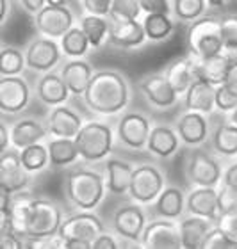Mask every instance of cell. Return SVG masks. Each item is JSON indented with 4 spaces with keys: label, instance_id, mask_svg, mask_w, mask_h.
Returning a JSON list of instances; mask_svg holds the SVG:
<instances>
[{
    "label": "cell",
    "instance_id": "ab89813d",
    "mask_svg": "<svg viewBox=\"0 0 237 249\" xmlns=\"http://www.w3.org/2000/svg\"><path fill=\"white\" fill-rule=\"evenodd\" d=\"M207 0H175L173 2V13L177 18L184 21L198 20L205 11Z\"/></svg>",
    "mask_w": 237,
    "mask_h": 249
},
{
    "label": "cell",
    "instance_id": "6da1fadb",
    "mask_svg": "<svg viewBox=\"0 0 237 249\" xmlns=\"http://www.w3.org/2000/svg\"><path fill=\"white\" fill-rule=\"evenodd\" d=\"M86 105L98 114H116L129 102V86L116 71H97L82 94Z\"/></svg>",
    "mask_w": 237,
    "mask_h": 249
},
{
    "label": "cell",
    "instance_id": "ba28073f",
    "mask_svg": "<svg viewBox=\"0 0 237 249\" xmlns=\"http://www.w3.org/2000/svg\"><path fill=\"white\" fill-rule=\"evenodd\" d=\"M143 248L148 249H178L182 248L180 228L171 221H154L144 226L141 237Z\"/></svg>",
    "mask_w": 237,
    "mask_h": 249
},
{
    "label": "cell",
    "instance_id": "603a6c76",
    "mask_svg": "<svg viewBox=\"0 0 237 249\" xmlns=\"http://www.w3.org/2000/svg\"><path fill=\"white\" fill-rule=\"evenodd\" d=\"M166 77H168V80L171 82V86L175 88L177 93L182 94V93H186L191 84L200 77V64H196V62L189 57L178 59V61L173 62V64L168 68Z\"/></svg>",
    "mask_w": 237,
    "mask_h": 249
},
{
    "label": "cell",
    "instance_id": "ee69618b",
    "mask_svg": "<svg viewBox=\"0 0 237 249\" xmlns=\"http://www.w3.org/2000/svg\"><path fill=\"white\" fill-rule=\"evenodd\" d=\"M217 228L227 231L234 240H237V210H228V212H219L217 217Z\"/></svg>",
    "mask_w": 237,
    "mask_h": 249
},
{
    "label": "cell",
    "instance_id": "836d02e7",
    "mask_svg": "<svg viewBox=\"0 0 237 249\" xmlns=\"http://www.w3.org/2000/svg\"><path fill=\"white\" fill-rule=\"evenodd\" d=\"M212 144L217 153L227 157L237 155V124H221L217 126L212 137Z\"/></svg>",
    "mask_w": 237,
    "mask_h": 249
},
{
    "label": "cell",
    "instance_id": "4fadbf2b",
    "mask_svg": "<svg viewBox=\"0 0 237 249\" xmlns=\"http://www.w3.org/2000/svg\"><path fill=\"white\" fill-rule=\"evenodd\" d=\"M27 169L16 151L5 150L0 157V189L7 192H20L29 182Z\"/></svg>",
    "mask_w": 237,
    "mask_h": 249
},
{
    "label": "cell",
    "instance_id": "5bb4252c",
    "mask_svg": "<svg viewBox=\"0 0 237 249\" xmlns=\"http://www.w3.org/2000/svg\"><path fill=\"white\" fill-rule=\"evenodd\" d=\"M61 50L62 48L56 41H52V37L45 36L41 39H34L25 52L27 66L36 71H48L59 62Z\"/></svg>",
    "mask_w": 237,
    "mask_h": 249
},
{
    "label": "cell",
    "instance_id": "7c38bea8",
    "mask_svg": "<svg viewBox=\"0 0 237 249\" xmlns=\"http://www.w3.org/2000/svg\"><path fill=\"white\" fill-rule=\"evenodd\" d=\"M152 132L150 121L143 114L138 112H129L125 114L118 124V137L125 146L141 150L148 144V137Z\"/></svg>",
    "mask_w": 237,
    "mask_h": 249
},
{
    "label": "cell",
    "instance_id": "7dc6e473",
    "mask_svg": "<svg viewBox=\"0 0 237 249\" xmlns=\"http://www.w3.org/2000/svg\"><path fill=\"white\" fill-rule=\"evenodd\" d=\"M141 7L146 13H164V15H170V2L168 0H139Z\"/></svg>",
    "mask_w": 237,
    "mask_h": 249
},
{
    "label": "cell",
    "instance_id": "6f0895ef",
    "mask_svg": "<svg viewBox=\"0 0 237 249\" xmlns=\"http://www.w3.org/2000/svg\"><path fill=\"white\" fill-rule=\"evenodd\" d=\"M47 4H50V5H64V4H66V0H47Z\"/></svg>",
    "mask_w": 237,
    "mask_h": 249
},
{
    "label": "cell",
    "instance_id": "d6a6232c",
    "mask_svg": "<svg viewBox=\"0 0 237 249\" xmlns=\"http://www.w3.org/2000/svg\"><path fill=\"white\" fill-rule=\"evenodd\" d=\"M143 27L146 37L154 41L166 39L173 32V21L170 20V15H164V13H146Z\"/></svg>",
    "mask_w": 237,
    "mask_h": 249
},
{
    "label": "cell",
    "instance_id": "d4e9b609",
    "mask_svg": "<svg viewBox=\"0 0 237 249\" xmlns=\"http://www.w3.org/2000/svg\"><path fill=\"white\" fill-rule=\"evenodd\" d=\"M68 94H70V89L66 82L62 80V77L54 73H47L38 84V96L47 105H54V107L62 105L68 100Z\"/></svg>",
    "mask_w": 237,
    "mask_h": 249
},
{
    "label": "cell",
    "instance_id": "ac0fdd59",
    "mask_svg": "<svg viewBox=\"0 0 237 249\" xmlns=\"http://www.w3.org/2000/svg\"><path fill=\"white\" fill-rule=\"evenodd\" d=\"M178 228H180L182 248L184 249H203L207 235H209V231H211L214 226L211 224V219L191 213L187 219L180 221Z\"/></svg>",
    "mask_w": 237,
    "mask_h": 249
},
{
    "label": "cell",
    "instance_id": "680465c9",
    "mask_svg": "<svg viewBox=\"0 0 237 249\" xmlns=\"http://www.w3.org/2000/svg\"><path fill=\"white\" fill-rule=\"evenodd\" d=\"M5 13H7V0H2V21L5 18Z\"/></svg>",
    "mask_w": 237,
    "mask_h": 249
},
{
    "label": "cell",
    "instance_id": "f1b7e54d",
    "mask_svg": "<svg viewBox=\"0 0 237 249\" xmlns=\"http://www.w3.org/2000/svg\"><path fill=\"white\" fill-rule=\"evenodd\" d=\"M45 135H47V130L43 128L38 121H32V120L18 121V123L13 126V130H11V141H13V144H15L16 148H20V150L40 142Z\"/></svg>",
    "mask_w": 237,
    "mask_h": 249
},
{
    "label": "cell",
    "instance_id": "bcb514c9",
    "mask_svg": "<svg viewBox=\"0 0 237 249\" xmlns=\"http://www.w3.org/2000/svg\"><path fill=\"white\" fill-rule=\"evenodd\" d=\"M82 2L89 15H98V16L109 15L111 5H113V0H82Z\"/></svg>",
    "mask_w": 237,
    "mask_h": 249
},
{
    "label": "cell",
    "instance_id": "7402d4cb",
    "mask_svg": "<svg viewBox=\"0 0 237 249\" xmlns=\"http://www.w3.org/2000/svg\"><path fill=\"white\" fill-rule=\"evenodd\" d=\"M207 120L203 112H198V110H189L187 114H184L177 124V134L186 144L195 146L203 142L207 137Z\"/></svg>",
    "mask_w": 237,
    "mask_h": 249
},
{
    "label": "cell",
    "instance_id": "7a4b0ae2",
    "mask_svg": "<svg viewBox=\"0 0 237 249\" xmlns=\"http://www.w3.org/2000/svg\"><path fill=\"white\" fill-rule=\"evenodd\" d=\"M66 196L79 210H93L103 197V178L91 169H75L66 177Z\"/></svg>",
    "mask_w": 237,
    "mask_h": 249
},
{
    "label": "cell",
    "instance_id": "74e56055",
    "mask_svg": "<svg viewBox=\"0 0 237 249\" xmlns=\"http://www.w3.org/2000/svg\"><path fill=\"white\" fill-rule=\"evenodd\" d=\"M141 11L143 7L139 0H113L109 16L113 18V21H129L138 20Z\"/></svg>",
    "mask_w": 237,
    "mask_h": 249
},
{
    "label": "cell",
    "instance_id": "cb8c5ba5",
    "mask_svg": "<svg viewBox=\"0 0 237 249\" xmlns=\"http://www.w3.org/2000/svg\"><path fill=\"white\" fill-rule=\"evenodd\" d=\"M61 77H62V80L66 82L70 93L80 96V94L86 93L93 73H91V66H89L88 62L79 61L77 59V61H70L62 66Z\"/></svg>",
    "mask_w": 237,
    "mask_h": 249
},
{
    "label": "cell",
    "instance_id": "b9f144b4",
    "mask_svg": "<svg viewBox=\"0 0 237 249\" xmlns=\"http://www.w3.org/2000/svg\"><path fill=\"white\" fill-rule=\"evenodd\" d=\"M221 32L223 41L227 50H237V15H227L221 20Z\"/></svg>",
    "mask_w": 237,
    "mask_h": 249
},
{
    "label": "cell",
    "instance_id": "c3c4849f",
    "mask_svg": "<svg viewBox=\"0 0 237 249\" xmlns=\"http://www.w3.org/2000/svg\"><path fill=\"white\" fill-rule=\"evenodd\" d=\"M0 248L2 249H20L23 248L21 237L16 231H0Z\"/></svg>",
    "mask_w": 237,
    "mask_h": 249
},
{
    "label": "cell",
    "instance_id": "f35d334b",
    "mask_svg": "<svg viewBox=\"0 0 237 249\" xmlns=\"http://www.w3.org/2000/svg\"><path fill=\"white\" fill-rule=\"evenodd\" d=\"M25 57L20 50L16 48H4L2 55H0V71L2 77H9V75H18L23 70L25 64Z\"/></svg>",
    "mask_w": 237,
    "mask_h": 249
},
{
    "label": "cell",
    "instance_id": "1f68e13d",
    "mask_svg": "<svg viewBox=\"0 0 237 249\" xmlns=\"http://www.w3.org/2000/svg\"><path fill=\"white\" fill-rule=\"evenodd\" d=\"M155 210L160 217L166 219H177L180 217V213L184 212V194L180 189L177 187H170L160 192V196L157 197V205Z\"/></svg>",
    "mask_w": 237,
    "mask_h": 249
},
{
    "label": "cell",
    "instance_id": "91938a15",
    "mask_svg": "<svg viewBox=\"0 0 237 249\" xmlns=\"http://www.w3.org/2000/svg\"><path fill=\"white\" fill-rule=\"evenodd\" d=\"M230 120H232V123H236V124H237V107L232 110V114H230Z\"/></svg>",
    "mask_w": 237,
    "mask_h": 249
},
{
    "label": "cell",
    "instance_id": "2e32d148",
    "mask_svg": "<svg viewBox=\"0 0 237 249\" xmlns=\"http://www.w3.org/2000/svg\"><path fill=\"white\" fill-rule=\"evenodd\" d=\"M139 88L143 94L155 105V107H171L177 102V91L168 80V77L162 75H152V77L143 78L139 82Z\"/></svg>",
    "mask_w": 237,
    "mask_h": 249
},
{
    "label": "cell",
    "instance_id": "db71d44e",
    "mask_svg": "<svg viewBox=\"0 0 237 249\" xmlns=\"http://www.w3.org/2000/svg\"><path fill=\"white\" fill-rule=\"evenodd\" d=\"M21 5L25 7L29 13H38V11H41L43 7H45V4H47V0H20Z\"/></svg>",
    "mask_w": 237,
    "mask_h": 249
},
{
    "label": "cell",
    "instance_id": "3957f363",
    "mask_svg": "<svg viewBox=\"0 0 237 249\" xmlns=\"http://www.w3.org/2000/svg\"><path fill=\"white\" fill-rule=\"evenodd\" d=\"M189 47L200 59L214 57L223 52L221 21L216 18H200L189 29Z\"/></svg>",
    "mask_w": 237,
    "mask_h": 249
},
{
    "label": "cell",
    "instance_id": "484cf974",
    "mask_svg": "<svg viewBox=\"0 0 237 249\" xmlns=\"http://www.w3.org/2000/svg\"><path fill=\"white\" fill-rule=\"evenodd\" d=\"M178 135L168 126H154L150 132L148 137V151L154 153L155 157L160 159H168L170 155H173L178 148Z\"/></svg>",
    "mask_w": 237,
    "mask_h": 249
},
{
    "label": "cell",
    "instance_id": "7bdbcfd3",
    "mask_svg": "<svg viewBox=\"0 0 237 249\" xmlns=\"http://www.w3.org/2000/svg\"><path fill=\"white\" fill-rule=\"evenodd\" d=\"M216 107L219 110H234L237 107V93L227 84L216 86Z\"/></svg>",
    "mask_w": 237,
    "mask_h": 249
},
{
    "label": "cell",
    "instance_id": "277c9868",
    "mask_svg": "<svg viewBox=\"0 0 237 249\" xmlns=\"http://www.w3.org/2000/svg\"><path fill=\"white\" fill-rule=\"evenodd\" d=\"M75 142L82 159H86L88 162L102 160L113 148V132L105 123L89 121L82 124L80 132L75 137Z\"/></svg>",
    "mask_w": 237,
    "mask_h": 249
},
{
    "label": "cell",
    "instance_id": "f5cc1de1",
    "mask_svg": "<svg viewBox=\"0 0 237 249\" xmlns=\"http://www.w3.org/2000/svg\"><path fill=\"white\" fill-rule=\"evenodd\" d=\"M223 84H227L228 88H232L237 93V59L236 57H234L232 64H230V70H228L227 78H225V82Z\"/></svg>",
    "mask_w": 237,
    "mask_h": 249
},
{
    "label": "cell",
    "instance_id": "4316f807",
    "mask_svg": "<svg viewBox=\"0 0 237 249\" xmlns=\"http://www.w3.org/2000/svg\"><path fill=\"white\" fill-rule=\"evenodd\" d=\"M105 171H107V189L114 194H123L129 192L130 182H132V175L134 169L129 162L118 160V159H111L105 162Z\"/></svg>",
    "mask_w": 237,
    "mask_h": 249
},
{
    "label": "cell",
    "instance_id": "681fc988",
    "mask_svg": "<svg viewBox=\"0 0 237 249\" xmlns=\"http://www.w3.org/2000/svg\"><path fill=\"white\" fill-rule=\"evenodd\" d=\"M118 242L114 240L113 235H109V233H100L95 239L93 242V249H118Z\"/></svg>",
    "mask_w": 237,
    "mask_h": 249
},
{
    "label": "cell",
    "instance_id": "e0dca14e",
    "mask_svg": "<svg viewBox=\"0 0 237 249\" xmlns=\"http://www.w3.org/2000/svg\"><path fill=\"white\" fill-rule=\"evenodd\" d=\"M186 107L203 114L212 112L216 107V86L200 75L186 91Z\"/></svg>",
    "mask_w": 237,
    "mask_h": 249
},
{
    "label": "cell",
    "instance_id": "60d3db41",
    "mask_svg": "<svg viewBox=\"0 0 237 249\" xmlns=\"http://www.w3.org/2000/svg\"><path fill=\"white\" fill-rule=\"evenodd\" d=\"M203 249H237V240H234L221 228H212L205 239Z\"/></svg>",
    "mask_w": 237,
    "mask_h": 249
},
{
    "label": "cell",
    "instance_id": "f6af8a7d",
    "mask_svg": "<svg viewBox=\"0 0 237 249\" xmlns=\"http://www.w3.org/2000/svg\"><path fill=\"white\" fill-rule=\"evenodd\" d=\"M228 210H237V191L223 185L219 191V212H228Z\"/></svg>",
    "mask_w": 237,
    "mask_h": 249
},
{
    "label": "cell",
    "instance_id": "83f0119b",
    "mask_svg": "<svg viewBox=\"0 0 237 249\" xmlns=\"http://www.w3.org/2000/svg\"><path fill=\"white\" fill-rule=\"evenodd\" d=\"M48 155H50V166L52 167H64L70 166L77 160L79 153L77 142L70 137H57L48 142Z\"/></svg>",
    "mask_w": 237,
    "mask_h": 249
},
{
    "label": "cell",
    "instance_id": "8d00e7d4",
    "mask_svg": "<svg viewBox=\"0 0 237 249\" xmlns=\"http://www.w3.org/2000/svg\"><path fill=\"white\" fill-rule=\"evenodd\" d=\"M20 159H21V164L25 166V169L29 173L41 171L47 164H50L48 148H45V146L40 144V142L23 148V150L20 151Z\"/></svg>",
    "mask_w": 237,
    "mask_h": 249
},
{
    "label": "cell",
    "instance_id": "52a82bcc",
    "mask_svg": "<svg viewBox=\"0 0 237 249\" xmlns=\"http://www.w3.org/2000/svg\"><path fill=\"white\" fill-rule=\"evenodd\" d=\"M36 27L43 36L62 37L73 27L72 11L64 5H50L47 4L41 11L36 13Z\"/></svg>",
    "mask_w": 237,
    "mask_h": 249
},
{
    "label": "cell",
    "instance_id": "11a10c76",
    "mask_svg": "<svg viewBox=\"0 0 237 249\" xmlns=\"http://www.w3.org/2000/svg\"><path fill=\"white\" fill-rule=\"evenodd\" d=\"M7 144H9V134H7V128H5V124H0V151L7 150Z\"/></svg>",
    "mask_w": 237,
    "mask_h": 249
},
{
    "label": "cell",
    "instance_id": "44dd1931",
    "mask_svg": "<svg viewBox=\"0 0 237 249\" xmlns=\"http://www.w3.org/2000/svg\"><path fill=\"white\" fill-rule=\"evenodd\" d=\"M187 210L195 215L216 219L219 212V192L214 187H198L187 196Z\"/></svg>",
    "mask_w": 237,
    "mask_h": 249
},
{
    "label": "cell",
    "instance_id": "d6986e66",
    "mask_svg": "<svg viewBox=\"0 0 237 249\" xmlns=\"http://www.w3.org/2000/svg\"><path fill=\"white\" fill-rule=\"evenodd\" d=\"M109 43L119 48H134L139 47L146 39L143 23L138 20L129 21H114V25L109 29Z\"/></svg>",
    "mask_w": 237,
    "mask_h": 249
},
{
    "label": "cell",
    "instance_id": "5b68a950",
    "mask_svg": "<svg viewBox=\"0 0 237 249\" xmlns=\"http://www.w3.org/2000/svg\"><path fill=\"white\" fill-rule=\"evenodd\" d=\"M61 210L48 199H32L27 237L31 239H52L61 228Z\"/></svg>",
    "mask_w": 237,
    "mask_h": 249
},
{
    "label": "cell",
    "instance_id": "9f6ffc18",
    "mask_svg": "<svg viewBox=\"0 0 237 249\" xmlns=\"http://www.w3.org/2000/svg\"><path fill=\"white\" fill-rule=\"evenodd\" d=\"M227 0H207V4L212 5V7H223Z\"/></svg>",
    "mask_w": 237,
    "mask_h": 249
},
{
    "label": "cell",
    "instance_id": "4dcf8cb0",
    "mask_svg": "<svg viewBox=\"0 0 237 249\" xmlns=\"http://www.w3.org/2000/svg\"><path fill=\"white\" fill-rule=\"evenodd\" d=\"M31 194L27 192H18L16 197L11 203V210L9 215L11 221H13V226H15V231L20 235L21 239L27 237V226H29V215H31V205H32Z\"/></svg>",
    "mask_w": 237,
    "mask_h": 249
},
{
    "label": "cell",
    "instance_id": "f546056e",
    "mask_svg": "<svg viewBox=\"0 0 237 249\" xmlns=\"http://www.w3.org/2000/svg\"><path fill=\"white\" fill-rule=\"evenodd\" d=\"M232 61H234V55H230V53H223V52L214 55V57L201 59L200 75L203 78H207L209 82L214 84V86H219V84L225 82Z\"/></svg>",
    "mask_w": 237,
    "mask_h": 249
},
{
    "label": "cell",
    "instance_id": "94428289",
    "mask_svg": "<svg viewBox=\"0 0 237 249\" xmlns=\"http://www.w3.org/2000/svg\"><path fill=\"white\" fill-rule=\"evenodd\" d=\"M236 59H237V50H236Z\"/></svg>",
    "mask_w": 237,
    "mask_h": 249
},
{
    "label": "cell",
    "instance_id": "9a60e30c",
    "mask_svg": "<svg viewBox=\"0 0 237 249\" xmlns=\"http://www.w3.org/2000/svg\"><path fill=\"white\" fill-rule=\"evenodd\" d=\"M144 226H146V223H144V213L136 205H125V207L118 208L116 213H114V230L123 239L130 240V242L141 240Z\"/></svg>",
    "mask_w": 237,
    "mask_h": 249
},
{
    "label": "cell",
    "instance_id": "30bf717a",
    "mask_svg": "<svg viewBox=\"0 0 237 249\" xmlns=\"http://www.w3.org/2000/svg\"><path fill=\"white\" fill-rule=\"evenodd\" d=\"M29 104V86L18 75L2 77L0 80V110L15 114L23 110Z\"/></svg>",
    "mask_w": 237,
    "mask_h": 249
},
{
    "label": "cell",
    "instance_id": "816d5d0a",
    "mask_svg": "<svg viewBox=\"0 0 237 249\" xmlns=\"http://www.w3.org/2000/svg\"><path fill=\"white\" fill-rule=\"evenodd\" d=\"M223 183L230 187V189H234V191H237V162L227 169L225 177H223Z\"/></svg>",
    "mask_w": 237,
    "mask_h": 249
},
{
    "label": "cell",
    "instance_id": "e575fe53",
    "mask_svg": "<svg viewBox=\"0 0 237 249\" xmlns=\"http://www.w3.org/2000/svg\"><path fill=\"white\" fill-rule=\"evenodd\" d=\"M61 48L64 55L70 57H80L88 52L89 48V39L84 34L82 27H72L70 31L62 36L61 39Z\"/></svg>",
    "mask_w": 237,
    "mask_h": 249
},
{
    "label": "cell",
    "instance_id": "8fae6325",
    "mask_svg": "<svg viewBox=\"0 0 237 249\" xmlns=\"http://www.w3.org/2000/svg\"><path fill=\"white\" fill-rule=\"evenodd\" d=\"M187 178L198 187H216L221 180V167L205 151H195L186 167Z\"/></svg>",
    "mask_w": 237,
    "mask_h": 249
},
{
    "label": "cell",
    "instance_id": "9c48e42d",
    "mask_svg": "<svg viewBox=\"0 0 237 249\" xmlns=\"http://www.w3.org/2000/svg\"><path fill=\"white\" fill-rule=\"evenodd\" d=\"M103 233L102 221L89 212H80L64 219L59 228V237L64 239H84L95 242L98 235Z\"/></svg>",
    "mask_w": 237,
    "mask_h": 249
},
{
    "label": "cell",
    "instance_id": "d590c367",
    "mask_svg": "<svg viewBox=\"0 0 237 249\" xmlns=\"http://www.w3.org/2000/svg\"><path fill=\"white\" fill-rule=\"evenodd\" d=\"M80 27H82L84 34L88 36L89 45L95 48L102 45L105 36H109V29H111L109 23L105 21V18H103V16H98V15L84 16L82 20H80Z\"/></svg>",
    "mask_w": 237,
    "mask_h": 249
},
{
    "label": "cell",
    "instance_id": "8992f818",
    "mask_svg": "<svg viewBox=\"0 0 237 249\" xmlns=\"http://www.w3.org/2000/svg\"><path fill=\"white\" fill-rule=\"evenodd\" d=\"M162 187H164L162 173L155 166L143 164V166L134 169L129 194L138 203H152L160 196V192L164 191Z\"/></svg>",
    "mask_w": 237,
    "mask_h": 249
},
{
    "label": "cell",
    "instance_id": "f907efd6",
    "mask_svg": "<svg viewBox=\"0 0 237 249\" xmlns=\"http://www.w3.org/2000/svg\"><path fill=\"white\" fill-rule=\"evenodd\" d=\"M61 244H62L61 248H66V249H91L93 248V242L84 240V239H64Z\"/></svg>",
    "mask_w": 237,
    "mask_h": 249
},
{
    "label": "cell",
    "instance_id": "ffe728a7",
    "mask_svg": "<svg viewBox=\"0 0 237 249\" xmlns=\"http://www.w3.org/2000/svg\"><path fill=\"white\" fill-rule=\"evenodd\" d=\"M82 128V120L77 112L68 107L57 105L48 116V132L56 137H70L75 139Z\"/></svg>",
    "mask_w": 237,
    "mask_h": 249
}]
</instances>
